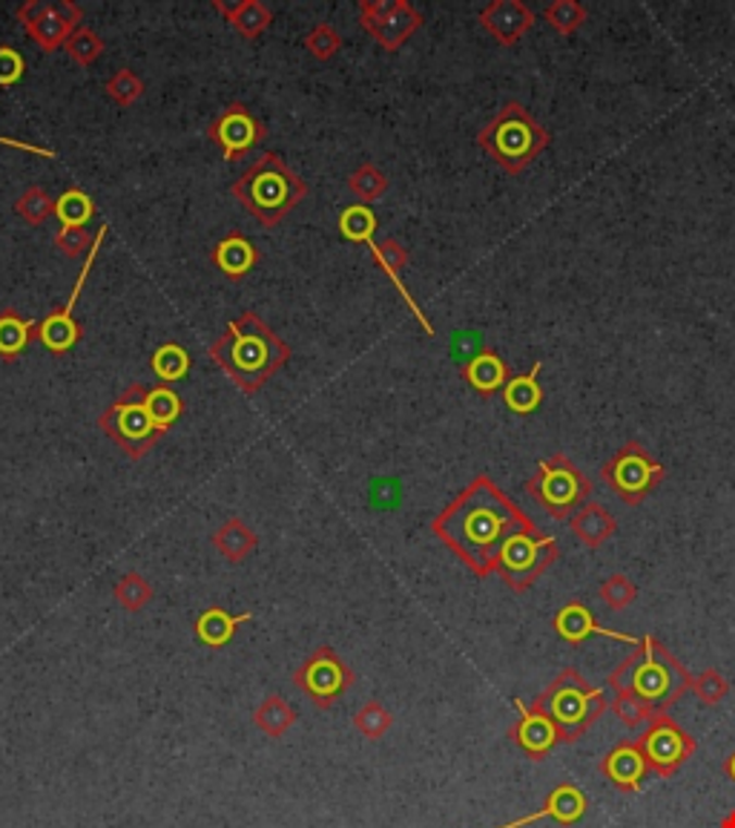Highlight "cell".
Instances as JSON below:
<instances>
[{
	"label": "cell",
	"mask_w": 735,
	"mask_h": 828,
	"mask_svg": "<svg viewBox=\"0 0 735 828\" xmlns=\"http://www.w3.org/2000/svg\"><path fill=\"white\" fill-rule=\"evenodd\" d=\"M528 521L532 518L488 474H477L434 518L432 532L474 576L486 579L497 572V558L506 541Z\"/></svg>",
	"instance_id": "obj_1"
},
{
	"label": "cell",
	"mask_w": 735,
	"mask_h": 828,
	"mask_svg": "<svg viewBox=\"0 0 735 828\" xmlns=\"http://www.w3.org/2000/svg\"><path fill=\"white\" fill-rule=\"evenodd\" d=\"M208 357L233 380V386L245 395H257L290 360V348L257 311H245L210 346Z\"/></svg>",
	"instance_id": "obj_2"
},
{
	"label": "cell",
	"mask_w": 735,
	"mask_h": 828,
	"mask_svg": "<svg viewBox=\"0 0 735 828\" xmlns=\"http://www.w3.org/2000/svg\"><path fill=\"white\" fill-rule=\"evenodd\" d=\"M689 679L693 676L681 668V662L656 635H644L638 647L609 673V688L615 693H630L658 716L681 700Z\"/></svg>",
	"instance_id": "obj_3"
},
{
	"label": "cell",
	"mask_w": 735,
	"mask_h": 828,
	"mask_svg": "<svg viewBox=\"0 0 735 828\" xmlns=\"http://www.w3.org/2000/svg\"><path fill=\"white\" fill-rule=\"evenodd\" d=\"M231 194L259 225L276 227L308 196V185L279 153H264L233 182Z\"/></svg>",
	"instance_id": "obj_4"
},
{
	"label": "cell",
	"mask_w": 735,
	"mask_h": 828,
	"mask_svg": "<svg viewBox=\"0 0 735 828\" xmlns=\"http://www.w3.org/2000/svg\"><path fill=\"white\" fill-rule=\"evenodd\" d=\"M551 145V133L520 101H506L477 133V147L509 176L523 170Z\"/></svg>",
	"instance_id": "obj_5"
},
{
	"label": "cell",
	"mask_w": 735,
	"mask_h": 828,
	"mask_svg": "<svg viewBox=\"0 0 735 828\" xmlns=\"http://www.w3.org/2000/svg\"><path fill=\"white\" fill-rule=\"evenodd\" d=\"M535 708L549 716L560 742H575L607 714L609 705L603 691L591 688L575 668H566L537 696Z\"/></svg>",
	"instance_id": "obj_6"
},
{
	"label": "cell",
	"mask_w": 735,
	"mask_h": 828,
	"mask_svg": "<svg viewBox=\"0 0 735 828\" xmlns=\"http://www.w3.org/2000/svg\"><path fill=\"white\" fill-rule=\"evenodd\" d=\"M147 388H150L147 383H133L98 418L101 432L133 460L145 458L147 452L155 449L164 437L159 423L152 420L150 406H147Z\"/></svg>",
	"instance_id": "obj_7"
},
{
	"label": "cell",
	"mask_w": 735,
	"mask_h": 828,
	"mask_svg": "<svg viewBox=\"0 0 735 828\" xmlns=\"http://www.w3.org/2000/svg\"><path fill=\"white\" fill-rule=\"evenodd\" d=\"M339 234L345 236L348 242H362V245H368V250H371V257H374V262L385 271V276L391 280V285L397 288V294L402 297V302L408 306V311L416 317V322L423 325L425 334L428 337H434V325L428 322V317H425V311L420 306H416V299L411 297V291L406 288V282L400 280L402 274V268L408 265V250L402 248L400 242L397 239H388L379 242L376 245L374 242V231H376V213L368 205H351V208H345L342 213H339Z\"/></svg>",
	"instance_id": "obj_8"
},
{
	"label": "cell",
	"mask_w": 735,
	"mask_h": 828,
	"mask_svg": "<svg viewBox=\"0 0 735 828\" xmlns=\"http://www.w3.org/2000/svg\"><path fill=\"white\" fill-rule=\"evenodd\" d=\"M526 492L551 518L566 521L584 504H589L591 481L569 460V455L555 452L537 464V472L526 481Z\"/></svg>",
	"instance_id": "obj_9"
},
{
	"label": "cell",
	"mask_w": 735,
	"mask_h": 828,
	"mask_svg": "<svg viewBox=\"0 0 735 828\" xmlns=\"http://www.w3.org/2000/svg\"><path fill=\"white\" fill-rule=\"evenodd\" d=\"M560 558V544L555 535H544L535 521L523 523L512 539L506 541L497 558V576L514 593H526L537 579Z\"/></svg>",
	"instance_id": "obj_10"
},
{
	"label": "cell",
	"mask_w": 735,
	"mask_h": 828,
	"mask_svg": "<svg viewBox=\"0 0 735 828\" xmlns=\"http://www.w3.org/2000/svg\"><path fill=\"white\" fill-rule=\"evenodd\" d=\"M600 478L612 490V495L624 500L626 507H638L640 500L649 498L661 486L667 469H663L661 460H656L652 452L644 449V443L626 441L600 467Z\"/></svg>",
	"instance_id": "obj_11"
},
{
	"label": "cell",
	"mask_w": 735,
	"mask_h": 828,
	"mask_svg": "<svg viewBox=\"0 0 735 828\" xmlns=\"http://www.w3.org/2000/svg\"><path fill=\"white\" fill-rule=\"evenodd\" d=\"M15 17L40 52L66 47V40L84 26V12L73 0H26L15 9Z\"/></svg>",
	"instance_id": "obj_12"
},
{
	"label": "cell",
	"mask_w": 735,
	"mask_h": 828,
	"mask_svg": "<svg viewBox=\"0 0 735 828\" xmlns=\"http://www.w3.org/2000/svg\"><path fill=\"white\" fill-rule=\"evenodd\" d=\"M360 24L385 52H397L425 24L420 9L408 0H360Z\"/></svg>",
	"instance_id": "obj_13"
},
{
	"label": "cell",
	"mask_w": 735,
	"mask_h": 828,
	"mask_svg": "<svg viewBox=\"0 0 735 828\" xmlns=\"http://www.w3.org/2000/svg\"><path fill=\"white\" fill-rule=\"evenodd\" d=\"M635 742L644 751L649 771L658 774V777H672L698 749L696 740L667 714L652 716L644 737H638Z\"/></svg>",
	"instance_id": "obj_14"
},
{
	"label": "cell",
	"mask_w": 735,
	"mask_h": 828,
	"mask_svg": "<svg viewBox=\"0 0 735 828\" xmlns=\"http://www.w3.org/2000/svg\"><path fill=\"white\" fill-rule=\"evenodd\" d=\"M264 136H267V127L264 121L257 119L250 113L245 104H227L216 119L210 121L208 138L213 145L222 150V156L227 161H239L253 150L257 145H262Z\"/></svg>",
	"instance_id": "obj_15"
},
{
	"label": "cell",
	"mask_w": 735,
	"mask_h": 828,
	"mask_svg": "<svg viewBox=\"0 0 735 828\" xmlns=\"http://www.w3.org/2000/svg\"><path fill=\"white\" fill-rule=\"evenodd\" d=\"M294 682L311 696L320 708H331L353 682L351 668L331 647L313 651V656L294 673Z\"/></svg>",
	"instance_id": "obj_16"
},
{
	"label": "cell",
	"mask_w": 735,
	"mask_h": 828,
	"mask_svg": "<svg viewBox=\"0 0 735 828\" xmlns=\"http://www.w3.org/2000/svg\"><path fill=\"white\" fill-rule=\"evenodd\" d=\"M104 236H107V225L101 227V231H98L96 245H92V250H89L87 259H84L80 276H78V282H75V288H73V294H70V299H66V302H64V308H58V311H52V314H49L47 320L38 322V337H35V339H40V346L49 348L52 355H66V351H70V348H75V343H78V339L84 337V331H80V325L73 320V308H75V302H78V297H80V291H84V285H87L89 271H92V265H96L98 248H101V242H104Z\"/></svg>",
	"instance_id": "obj_17"
},
{
	"label": "cell",
	"mask_w": 735,
	"mask_h": 828,
	"mask_svg": "<svg viewBox=\"0 0 735 828\" xmlns=\"http://www.w3.org/2000/svg\"><path fill=\"white\" fill-rule=\"evenodd\" d=\"M535 17L523 0H491L488 7L479 9L477 21L500 47H514L535 26Z\"/></svg>",
	"instance_id": "obj_18"
},
{
	"label": "cell",
	"mask_w": 735,
	"mask_h": 828,
	"mask_svg": "<svg viewBox=\"0 0 735 828\" xmlns=\"http://www.w3.org/2000/svg\"><path fill=\"white\" fill-rule=\"evenodd\" d=\"M555 630H558L560 639H563V642H569V644H581V642H586V639H591V635L615 639V642L635 644V647L640 644L638 635L618 633V630L600 628L598 621H595V616H591L589 607H586V604H581V602H569V604H563V607H560L558 616H555Z\"/></svg>",
	"instance_id": "obj_19"
},
{
	"label": "cell",
	"mask_w": 735,
	"mask_h": 828,
	"mask_svg": "<svg viewBox=\"0 0 735 828\" xmlns=\"http://www.w3.org/2000/svg\"><path fill=\"white\" fill-rule=\"evenodd\" d=\"M514 708H518L520 714V722L512 728L514 742H518L520 749L526 751L532 759H544V756L560 742L558 728H555L549 716L540 714L535 705L526 708V702L514 700Z\"/></svg>",
	"instance_id": "obj_20"
},
{
	"label": "cell",
	"mask_w": 735,
	"mask_h": 828,
	"mask_svg": "<svg viewBox=\"0 0 735 828\" xmlns=\"http://www.w3.org/2000/svg\"><path fill=\"white\" fill-rule=\"evenodd\" d=\"M586 808H589V800H586L584 791L566 782V786H558V789L546 796V803L540 812L528 814V817H520V820L509 823V826H500V828H523L540 820H555L560 823V826H575L577 820H584Z\"/></svg>",
	"instance_id": "obj_21"
},
{
	"label": "cell",
	"mask_w": 735,
	"mask_h": 828,
	"mask_svg": "<svg viewBox=\"0 0 735 828\" xmlns=\"http://www.w3.org/2000/svg\"><path fill=\"white\" fill-rule=\"evenodd\" d=\"M600 771L618 791H638L640 782L647 780L649 765L644 759V751L638 749V742H621L618 749L603 756Z\"/></svg>",
	"instance_id": "obj_22"
},
{
	"label": "cell",
	"mask_w": 735,
	"mask_h": 828,
	"mask_svg": "<svg viewBox=\"0 0 735 828\" xmlns=\"http://www.w3.org/2000/svg\"><path fill=\"white\" fill-rule=\"evenodd\" d=\"M509 378H512V369L506 366V360L497 355L495 348H483L477 357L465 362L463 369V380L479 397H491L497 392H503Z\"/></svg>",
	"instance_id": "obj_23"
},
{
	"label": "cell",
	"mask_w": 735,
	"mask_h": 828,
	"mask_svg": "<svg viewBox=\"0 0 735 828\" xmlns=\"http://www.w3.org/2000/svg\"><path fill=\"white\" fill-rule=\"evenodd\" d=\"M210 259H213V265H216L227 280H241V276H248L250 271L257 268L259 250L245 234H227L224 239H219Z\"/></svg>",
	"instance_id": "obj_24"
},
{
	"label": "cell",
	"mask_w": 735,
	"mask_h": 828,
	"mask_svg": "<svg viewBox=\"0 0 735 828\" xmlns=\"http://www.w3.org/2000/svg\"><path fill=\"white\" fill-rule=\"evenodd\" d=\"M213 9L219 15L227 17V24L248 40H257L273 24V12L264 7L262 0H236V3L213 0Z\"/></svg>",
	"instance_id": "obj_25"
},
{
	"label": "cell",
	"mask_w": 735,
	"mask_h": 828,
	"mask_svg": "<svg viewBox=\"0 0 735 828\" xmlns=\"http://www.w3.org/2000/svg\"><path fill=\"white\" fill-rule=\"evenodd\" d=\"M540 369H544V360H537L535 366L523 374H512L509 383L503 386V403L506 409L514 411V415H532V411L540 406L544 400V388H540Z\"/></svg>",
	"instance_id": "obj_26"
},
{
	"label": "cell",
	"mask_w": 735,
	"mask_h": 828,
	"mask_svg": "<svg viewBox=\"0 0 735 828\" xmlns=\"http://www.w3.org/2000/svg\"><path fill=\"white\" fill-rule=\"evenodd\" d=\"M35 337H38V325L33 320L17 314L15 308L0 311V360H17Z\"/></svg>",
	"instance_id": "obj_27"
},
{
	"label": "cell",
	"mask_w": 735,
	"mask_h": 828,
	"mask_svg": "<svg viewBox=\"0 0 735 828\" xmlns=\"http://www.w3.org/2000/svg\"><path fill=\"white\" fill-rule=\"evenodd\" d=\"M615 530L618 523L615 518H612V512L598 507V504H584V507L572 515V532L591 549L607 544V541L615 535Z\"/></svg>",
	"instance_id": "obj_28"
},
{
	"label": "cell",
	"mask_w": 735,
	"mask_h": 828,
	"mask_svg": "<svg viewBox=\"0 0 735 828\" xmlns=\"http://www.w3.org/2000/svg\"><path fill=\"white\" fill-rule=\"evenodd\" d=\"M213 547L222 553V558H227L231 564H239L259 547V539L257 532L250 530L245 521L227 518V521L213 532Z\"/></svg>",
	"instance_id": "obj_29"
},
{
	"label": "cell",
	"mask_w": 735,
	"mask_h": 828,
	"mask_svg": "<svg viewBox=\"0 0 735 828\" xmlns=\"http://www.w3.org/2000/svg\"><path fill=\"white\" fill-rule=\"evenodd\" d=\"M250 613H241V616H233L224 607H208V610L201 613L199 619H196V635H199V642H204L208 647H224V644L231 642L236 630H239L241 621H248Z\"/></svg>",
	"instance_id": "obj_30"
},
{
	"label": "cell",
	"mask_w": 735,
	"mask_h": 828,
	"mask_svg": "<svg viewBox=\"0 0 735 828\" xmlns=\"http://www.w3.org/2000/svg\"><path fill=\"white\" fill-rule=\"evenodd\" d=\"M150 369L155 371V378L170 386V383H176V380L187 378V369H190V357L184 351L178 343H161L150 357Z\"/></svg>",
	"instance_id": "obj_31"
},
{
	"label": "cell",
	"mask_w": 735,
	"mask_h": 828,
	"mask_svg": "<svg viewBox=\"0 0 735 828\" xmlns=\"http://www.w3.org/2000/svg\"><path fill=\"white\" fill-rule=\"evenodd\" d=\"M147 406H150L152 420L159 423L164 434L176 427L178 418L184 415V400L178 397V392H173V388L164 386V383L147 388Z\"/></svg>",
	"instance_id": "obj_32"
},
{
	"label": "cell",
	"mask_w": 735,
	"mask_h": 828,
	"mask_svg": "<svg viewBox=\"0 0 735 828\" xmlns=\"http://www.w3.org/2000/svg\"><path fill=\"white\" fill-rule=\"evenodd\" d=\"M55 217L61 219V227H87V222L96 217V205L80 187H66L55 201Z\"/></svg>",
	"instance_id": "obj_33"
},
{
	"label": "cell",
	"mask_w": 735,
	"mask_h": 828,
	"mask_svg": "<svg viewBox=\"0 0 735 828\" xmlns=\"http://www.w3.org/2000/svg\"><path fill=\"white\" fill-rule=\"evenodd\" d=\"M544 21L560 35H572L577 33L581 26L586 24V17H589V9L584 3H577V0H555L549 7H544Z\"/></svg>",
	"instance_id": "obj_34"
},
{
	"label": "cell",
	"mask_w": 735,
	"mask_h": 828,
	"mask_svg": "<svg viewBox=\"0 0 735 828\" xmlns=\"http://www.w3.org/2000/svg\"><path fill=\"white\" fill-rule=\"evenodd\" d=\"M15 213L24 219L26 225H43L49 217H55V199L43 190V187L33 185L26 187L24 194L17 196L15 201Z\"/></svg>",
	"instance_id": "obj_35"
},
{
	"label": "cell",
	"mask_w": 735,
	"mask_h": 828,
	"mask_svg": "<svg viewBox=\"0 0 735 828\" xmlns=\"http://www.w3.org/2000/svg\"><path fill=\"white\" fill-rule=\"evenodd\" d=\"M348 190L360 201L371 205V201H376L379 196H385V190H388V176H385L376 164L365 161V164H360V168L351 173V178H348Z\"/></svg>",
	"instance_id": "obj_36"
},
{
	"label": "cell",
	"mask_w": 735,
	"mask_h": 828,
	"mask_svg": "<svg viewBox=\"0 0 735 828\" xmlns=\"http://www.w3.org/2000/svg\"><path fill=\"white\" fill-rule=\"evenodd\" d=\"M296 722V714L282 696H267L257 710V725L271 737H282Z\"/></svg>",
	"instance_id": "obj_37"
},
{
	"label": "cell",
	"mask_w": 735,
	"mask_h": 828,
	"mask_svg": "<svg viewBox=\"0 0 735 828\" xmlns=\"http://www.w3.org/2000/svg\"><path fill=\"white\" fill-rule=\"evenodd\" d=\"M115 598H119V604L124 607V610L129 613H138V610H145L147 604H150L152 598V588L145 581V576H138V572H127V576H121L119 584H115Z\"/></svg>",
	"instance_id": "obj_38"
},
{
	"label": "cell",
	"mask_w": 735,
	"mask_h": 828,
	"mask_svg": "<svg viewBox=\"0 0 735 828\" xmlns=\"http://www.w3.org/2000/svg\"><path fill=\"white\" fill-rule=\"evenodd\" d=\"M104 92L119 107H133L138 98L145 96V81L138 78L133 70H119L104 81Z\"/></svg>",
	"instance_id": "obj_39"
},
{
	"label": "cell",
	"mask_w": 735,
	"mask_h": 828,
	"mask_svg": "<svg viewBox=\"0 0 735 828\" xmlns=\"http://www.w3.org/2000/svg\"><path fill=\"white\" fill-rule=\"evenodd\" d=\"M64 49H66V55L73 58L75 64L89 66V64H96L98 55L104 52V40H101V35H98L96 29H89V26H80L78 33L66 40Z\"/></svg>",
	"instance_id": "obj_40"
},
{
	"label": "cell",
	"mask_w": 735,
	"mask_h": 828,
	"mask_svg": "<svg viewBox=\"0 0 735 828\" xmlns=\"http://www.w3.org/2000/svg\"><path fill=\"white\" fill-rule=\"evenodd\" d=\"M304 49H308L316 61H331V58L342 49V38H339V33H336L334 26L316 24L311 33L304 35Z\"/></svg>",
	"instance_id": "obj_41"
},
{
	"label": "cell",
	"mask_w": 735,
	"mask_h": 828,
	"mask_svg": "<svg viewBox=\"0 0 735 828\" xmlns=\"http://www.w3.org/2000/svg\"><path fill=\"white\" fill-rule=\"evenodd\" d=\"M353 725H357V731L365 733L368 740H379V737H383V733L391 728V714H388L383 705H376V702H368L365 708L357 714Z\"/></svg>",
	"instance_id": "obj_42"
},
{
	"label": "cell",
	"mask_w": 735,
	"mask_h": 828,
	"mask_svg": "<svg viewBox=\"0 0 735 828\" xmlns=\"http://www.w3.org/2000/svg\"><path fill=\"white\" fill-rule=\"evenodd\" d=\"M600 598L612 607V610H624L630 607L635 598H638V590L632 584L626 576H609L603 584H600Z\"/></svg>",
	"instance_id": "obj_43"
},
{
	"label": "cell",
	"mask_w": 735,
	"mask_h": 828,
	"mask_svg": "<svg viewBox=\"0 0 735 828\" xmlns=\"http://www.w3.org/2000/svg\"><path fill=\"white\" fill-rule=\"evenodd\" d=\"M98 234L92 236L87 227H61L55 234V248L64 254V257H80V254H89L92 245H96Z\"/></svg>",
	"instance_id": "obj_44"
},
{
	"label": "cell",
	"mask_w": 735,
	"mask_h": 828,
	"mask_svg": "<svg viewBox=\"0 0 735 828\" xmlns=\"http://www.w3.org/2000/svg\"><path fill=\"white\" fill-rule=\"evenodd\" d=\"M612 708H615L618 719H621L624 725H630V728H638V725L649 722V719L656 716L652 710L647 708V705H644V702L635 700V696H630V693H618L615 705H612Z\"/></svg>",
	"instance_id": "obj_45"
},
{
	"label": "cell",
	"mask_w": 735,
	"mask_h": 828,
	"mask_svg": "<svg viewBox=\"0 0 735 828\" xmlns=\"http://www.w3.org/2000/svg\"><path fill=\"white\" fill-rule=\"evenodd\" d=\"M689 688H693L703 702H710V705L727 696V682H724V676H721L719 670H703L701 676L689 679Z\"/></svg>",
	"instance_id": "obj_46"
},
{
	"label": "cell",
	"mask_w": 735,
	"mask_h": 828,
	"mask_svg": "<svg viewBox=\"0 0 735 828\" xmlns=\"http://www.w3.org/2000/svg\"><path fill=\"white\" fill-rule=\"evenodd\" d=\"M26 70L24 55L12 47H0V87H12Z\"/></svg>",
	"instance_id": "obj_47"
},
{
	"label": "cell",
	"mask_w": 735,
	"mask_h": 828,
	"mask_svg": "<svg viewBox=\"0 0 735 828\" xmlns=\"http://www.w3.org/2000/svg\"><path fill=\"white\" fill-rule=\"evenodd\" d=\"M724 768H727L730 780L735 782V754H730V759H727V765H724Z\"/></svg>",
	"instance_id": "obj_48"
},
{
	"label": "cell",
	"mask_w": 735,
	"mask_h": 828,
	"mask_svg": "<svg viewBox=\"0 0 735 828\" xmlns=\"http://www.w3.org/2000/svg\"><path fill=\"white\" fill-rule=\"evenodd\" d=\"M721 828H735V812H733V814H730V817H727V820H724V823H721Z\"/></svg>",
	"instance_id": "obj_49"
}]
</instances>
